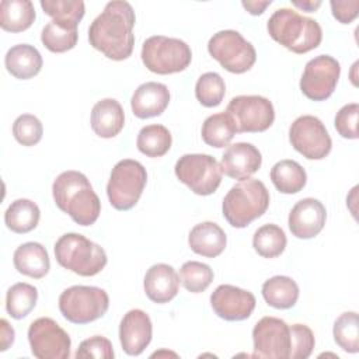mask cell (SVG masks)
Segmentation results:
<instances>
[{"label": "cell", "mask_w": 359, "mask_h": 359, "mask_svg": "<svg viewBox=\"0 0 359 359\" xmlns=\"http://www.w3.org/2000/svg\"><path fill=\"white\" fill-rule=\"evenodd\" d=\"M180 280L191 293H201L213 280V271L209 265L199 261H188L180 269Z\"/></svg>", "instance_id": "74e56055"}, {"label": "cell", "mask_w": 359, "mask_h": 359, "mask_svg": "<svg viewBox=\"0 0 359 359\" xmlns=\"http://www.w3.org/2000/svg\"><path fill=\"white\" fill-rule=\"evenodd\" d=\"M79 39L77 25L52 20L41 32V41L46 49L55 53L70 50L76 46Z\"/></svg>", "instance_id": "f546056e"}, {"label": "cell", "mask_w": 359, "mask_h": 359, "mask_svg": "<svg viewBox=\"0 0 359 359\" xmlns=\"http://www.w3.org/2000/svg\"><path fill=\"white\" fill-rule=\"evenodd\" d=\"M290 330V353L289 359H306L314 349V334L304 324L289 325Z\"/></svg>", "instance_id": "ab89813d"}, {"label": "cell", "mask_w": 359, "mask_h": 359, "mask_svg": "<svg viewBox=\"0 0 359 359\" xmlns=\"http://www.w3.org/2000/svg\"><path fill=\"white\" fill-rule=\"evenodd\" d=\"M42 123L35 115L22 114L13 123V135L22 146L36 144L42 139Z\"/></svg>", "instance_id": "f35d334b"}, {"label": "cell", "mask_w": 359, "mask_h": 359, "mask_svg": "<svg viewBox=\"0 0 359 359\" xmlns=\"http://www.w3.org/2000/svg\"><path fill=\"white\" fill-rule=\"evenodd\" d=\"M108 307V293L97 286H70L59 296V310L73 324L93 323L101 318Z\"/></svg>", "instance_id": "52a82bcc"}, {"label": "cell", "mask_w": 359, "mask_h": 359, "mask_svg": "<svg viewBox=\"0 0 359 359\" xmlns=\"http://www.w3.org/2000/svg\"><path fill=\"white\" fill-rule=\"evenodd\" d=\"M41 7L53 20L73 25H79L86 13L81 0H41Z\"/></svg>", "instance_id": "8d00e7d4"}, {"label": "cell", "mask_w": 359, "mask_h": 359, "mask_svg": "<svg viewBox=\"0 0 359 359\" xmlns=\"http://www.w3.org/2000/svg\"><path fill=\"white\" fill-rule=\"evenodd\" d=\"M151 320L147 313L140 309L129 310L119 324V341L122 349L130 355H140L151 341Z\"/></svg>", "instance_id": "ac0fdd59"}, {"label": "cell", "mask_w": 359, "mask_h": 359, "mask_svg": "<svg viewBox=\"0 0 359 359\" xmlns=\"http://www.w3.org/2000/svg\"><path fill=\"white\" fill-rule=\"evenodd\" d=\"M254 358L289 359L290 330L278 317H262L252 330Z\"/></svg>", "instance_id": "9a60e30c"}, {"label": "cell", "mask_w": 359, "mask_h": 359, "mask_svg": "<svg viewBox=\"0 0 359 359\" xmlns=\"http://www.w3.org/2000/svg\"><path fill=\"white\" fill-rule=\"evenodd\" d=\"M271 180L279 192L297 194L304 188L307 174L297 161L280 160L271 168Z\"/></svg>", "instance_id": "f1b7e54d"}, {"label": "cell", "mask_w": 359, "mask_h": 359, "mask_svg": "<svg viewBox=\"0 0 359 359\" xmlns=\"http://www.w3.org/2000/svg\"><path fill=\"white\" fill-rule=\"evenodd\" d=\"M36 300H38L36 287L25 282H18V283H14L7 290L6 310L13 318L21 320L34 310Z\"/></svg>", "instance_id": "d6a6232c"}, {"label": "cell", "mask_w": 359, "mask_h": 359, "mask_svg": "<svg viewBox=\"0 0 359 359\" xmlns=\"http://www.w3.org/2000/svg\"><path fill=\"white\" fill-rule=\"evenodd\" d=\"M334 341L337 345L349 353L359 351V323L356 311L342 313L334 323Z\"/></svg>", "instance_id": "e575fe53"}, {"label": "cell", "mask_w": 359, "mask_h": 359, "mask_svg": "<svg viewBox=\"0 0 359 359\" xmlns=\"http://www.w3.org/2000/svg\"><path fill=\"white\" fill-rule=\"evenodd\" d=\"M56 206L67 213L77 224L91 226L101 213V202L88 178L74 170L63 171L52 185Z\"/></svg>", "instance_id": "7a4b0ae2"}, {"label": "cell", "mask_w": 359, "mask_h": 359, "mask_svg": "<svg viewBox=\"0 0 359 359\" xmlns=\"http://www.w3.org/2000/svg\"><path fill=\"white\" fill-rule=\"evenodd\" d=\"M255 296L233 285H220L210 294L213 311L226 321H241L248 318L255 309Z\"/></svg>", "instance_id": "2e32d148"}, {"label": "cell", "mask_w": 359, "mask_h": 359, "mask_svg": "<svg viewBox=\"0 0 359 359\" xmlns=\"http://www.w3.org/2000/svg\"><path fill=\"white\" fill-rule=\"evenodd\" d=\"M226 112L231 116L237 133L264 132L275 119L272 102L261 95H237L230 100Z\"/></svg>", "instance_id": "8fae6325"}, {"label": "cell", "mask_w": 359, "mask_h": 359, "mask_svg": "<svg viewBox=\"0 0 359 359\" xmlns=\"http://www.w3.org/2000/svg\"><path fill=\"white\" fill-rule=\"evenodd\" d=\"M289 140L294 150L309 160L325 158L332 147V140L324 123L313 115H302L289 129Z\"/></svg>", "instance_id": "7c38bea8"}, {"label": "cell", "mask_w": 359, "mask_h": 359, "mask_svg": "<svg viewBox=\"0 0 359 359\" xmlns=\"http://www.w3.org/2000/svg\"><path fill=\"white\" fill-rule=\"evenodd\" d=\"M339 74L341 66L337 59L330 55H318L306 63L300 90L313 101H324L334 93Z\"/></svg>", "instance_id": "5bb4252c"}, {"label": "cell", "mask_w": 359, "mask_h": 359, "mask_svg": "<svg viewBox=\"0 0 359 359\" xmlns=\"http://www.w3.org/2000/svg\"><path fill=\"white\" fill-rule=\"evenodd\" d=\"M35 8L29 0H3L0 4V25L8 32L28 29L35 20Z\"/></svg>", "instance_id": "484cf974"}, {"label": "cell", "mask_w": 359, "mask_h": 359, "mask_svg": "<svg viewBox=\"0 0 359 359\" xmlns=\"http://www.w3.org/2000/svg\"><path fill=\"white\" fill-rule=\"evenodd\" d=\"M0 328H1V345H0V351H7L10 348V345H13L14 342V337H15V332H14V328L8 324V321L6 318H1L0 320Z\"/></svg>", "instance_id": "ee69618b"}, {"label": "cell", "mask_w": 359, "mask_h": 359, "mask_svg": "<svg viewBox=\"0 0 359 359\" xmlns=\"http://www.w3.org/2000/svg\"><path fill=\"white\" fill-rule=\"evenodd\" d=\"M140 56L143 65L157 74L182 72L192 60V52L187 42L164 35L147 38L143 42Z\"/></svg>", "instance_id": "8992f818"}, {"label": "cell", "mask_w": 359, "mask_h": 359, "mask_svg": "<svg viewBox=\"0 0 359 359\" xmlns=\"http://www.w3.org/2000/svg\"><path fill=\"white\" fill-rule=\"evenodd\" d=\"M327 219L325 206L314 198H304L292 208L287 219L292 234L297 238H313L324 227Z\"/></svg>", "instance_id": "e0dca14e"}, {"label": "cell", "mask_w": 359, "mask_h": 359, "mask_svg": "<svg viewBox=\"0 0 359 359\" xmlns=\"http://www.w3.org/2000/svg\"><path fill=\"white\" fill-rule=\"evenodd\" d=\"M262 296L271 307L286 310L296 304L299 299V286L292 278L276 275L264 282Z\"/></svg>", "instance_id": "4316f807"}, {"label": "cell", "mask_w": 359, "mask_h": 359, "mask_svg": "<svg viewBox=\"0 0 359 359\" xmlns=\"http://www.w3.org/2000/svg\"><path fill=\"white\" fill-rule=\"evenodd\" d=\"M55 257L60 266L80 276H94L107 265L104 248L77 233L60 236L55 243Z\"/></svg>", "instance_id": "5b68a950"}, {"label": "cell", "mask_w": 359, "mask_h": 359, "mask_svg": "<svg viewBox=\"0 0 359 359\" xmlns=\"http://www.w3.org/2000/svg\"><path fill=\"white\" fill-rule=\"evenodd\" d=\"M266 28L273 41L294 53L310 52L323 39V29L316 20L286 7L273 11Z\"/></svg>", "instance_id": "3957f363"}, {"label": "cell", "mask_w": 359, "mask_h": 359, "mask_svg": "<svg viewBox=\"0 0 359 359\" xmlns=\"http://www.w3.org/2000/svg\"><path fill=\"white\" fill-rule=\"evenodd\" d=\"M177 178L196 195L213 194L222 182V168L209 154H184L174 167Z\"/></svg>", "instance_id": "30bf717a"}, {"label": "cell", "mask_w": 359, "mask_h": 359, "mask_svg": "<svg viewBox=\"0 0 359 359\" xmlns=\"http://www.w3.org/2000/svg\"><path fill=\"white\" fill-rule=\"evenodd\" d=\"M332 15L341 24L352 22L359 13V0H349V1H330Z\"/></svg>", "instance_id": "7bdbcfd3"}, {"label": "cell", "mask_w": 359, "mask_h": 359, "mask_svg": "<svg viewBox=\"0 0 359 359\" xmlns=\"http://www.w3.org/2000/svg\"><path fill=\"white\" fill-rule=\"evenodd\" d=\"M13 262L20 273L34 279L43 278L50 268L46 248L35 241H28L17 247L13 255Z\"/></svg>", "instance_id": "d4e9b609"}, {"label": "cell", "mask_w": 359, "mask_h": 359, "mask_svg": "<svg viewBox=\"0 0 359 359\" xmlns=\"http://www.w3.org/2000/svg\"><path fill=\"white\" fill-rule=\"evenodd\" d=\"M208 50L223 69L236 74L245 73L257 60L252 43L234 29H223L213 34L208 42Z\"/></svg>", "instance_id": "9c48e42d"}, {"label": "cell", "mask_w": 359, "mask_h": 359, "mask_svg": "<svg viewBox=\"0 0 359 359\" xmlns=\"http://www.w3.org/2000/svg\"><path fill=\"white\" fill-rule=\"evenodd\" d=\"M261 151L251 143L238 142L230 144L220 161L222 172L234 180H247L261 167Z\"/></svg>", "instance_id": "d6986e66"}, {"label": "cell", "mask_w": 359, "mask_h": 359, "mask_svg": "<svg viewBox=\"0 0 359 359\" xmlns=\"http://www.w3.org/2000/svg\"><path fill=\"white\" fill-rule=\"evenodd\" d=\"M170 102L168 87L163 83L147 81L140 84L130 100L132 112L140 119L161 115Z\"/></svg>", "instance_id": "ffe728a7"}, {"label": "cell", "mask_w": 359, "mask_h": 359, "mask_svg": "<svg viewBox=\"0 0 359 359\" xmlns=\"http://www.w3.org/2000/svg\"><path fill=\"white\" fill-rule=\"evenodd\" d=\"M292 4L294 7H299L302 8L303 11H309V13H313L314 10H317L320 6H321V1L320 0H303V1H299V0H293Z\"/></svg>", "instance_id": "bcb514c9"}, {"label": "cell", "mask_w": 359, "mask_h": 359, "mask_svg": "<svg viewBox=\"0 0 359 359\" xmlns=\"http://www.w3.org/2000/svg\"><path fill=\"white\" fill-rule=\"evenodd\" d=\"M41 217V210L38 205L29 199H15L10 203L7 210L4 212V223L6 226L18 234L28 233L34 230Z\"/></svg>", "instance_id": "83f0119b"}, {"label": "cell", "mask_w": 359, "mask_h": 359, "mask_svg": "<svg viewBox=\"0 0 359 359\" xmlns=\"http://www.w3.org/2000/svg\"><path fill=\"white\" fill-rule=\"evenodd\" d=\"M268 206L269 192L264 182L255 178H247L230 188L223 198L222 210L230 226L243 229L261 217Z\"/></svg>", "instance_id": "277c9868"}, {"label": "cell", "mask_w": 359, "mask_h": 359, "mask_svg": "<svg viewBox=\"0 0 359 359\" xmlns=\"http://www.w3.org/2000/svg\"><path fill=\"white\" fill-rule=\"evenodd\" d=\"M358 115H359V104L351 102L344 105L335 115L334 125L337 132L345 139H358Z\"/></svg>", "instance_id": "60d3db41"}, {"label": "cell", "mask_w": 359, "mask_h": 359, "mask_svg": "<svg viewBox=\"0 0 359 359\" xmlns=\"http://www.w3.org/2000/svg\"><path fill=\"white\" fill-rule=\"evenodd\" d=\"M172 143L170 130L158 123L147 125L140 129L136 139V146L140 153L147 157H161L164 156Z\"/></svg>", "instance_id": "1f68e13d"}, {"label": "cell", "mask_w": 359, "mask_h": 359, "mask_svg": "<svg viewBox=\"0 0 359 359\" xmlns=\"http://www.w3.org/2000/svg\"><path fill=\"white\" fill-rule=\"evenodd\" d=\"M4 65L7 72L15 79L28 80L41 72L42 56L35 46L18 43L7 50Z\"/></svg>", "instance_id": "cb8c5ba5"}, {"label": "cell", "mask_w": 359, "mask_h": 359, "mask_svg": "<svg viewBox=\"0 0 359 359\" xmlns=\"http://www.w3.org/2000/svg\"><path fill=\"white\" fill-rule=\"evenodd\" d=\"M77 359L97 358V359H114L112 344L108 338L101 335H94L81 341L79 349L74 355Z\"/></svg>", "instance_id": "b9f144b4"}, {"label": "cell", "mask_w": 359, "mask_h": 359, "mask_svg": "<svg viewBox=\"0 0 359 359\" xmlns=\"http://www.w3.org/2000/svg\"><path fill=\"white\" fill-rule=\"evenodd\" d=\"M31 352L38 359H66L70 356L69 334L52 318L41 317L28 328Z\"/></svg>", "instance_id": "4fadbf2b"}, {"label": "cell", "mask_w": 359, "mask_h": 359, "mask_svg": "<svg viewBox=\"0 0 359 359\" xmlns=\"http://www.w3.org/2000/svg\"><path fill=\"white\" fill-rule=\"evenodd\" d=\"M271 0H264V1H261V0H244V1H241V4H243V7L250 13V14H252V15H258V14H262L264 11H265V8L268 7V6H271Z\"/></svg>", "instance_id": "f6af8a7d"}, {"label": "cell", "mask_w": 359, "mask_h": 359, "mask_svg": "<svg viewBox=\"0 0 359 359\" xmlns=\"http://www.w3.org/2000/svg\"><path fill=\"white\" fill-rule=\"evenodd\" d=\"M188 244L198 255L215 258L224 251L227 237L219 224L213 222H202L191 229Z\"/></svg>", "instance_id": "603a6c76"}, {"label": "cell", "mask_w": 359, "mask_h": 359, "mask_svg": "<svg viewBox=\"0 0 359 359\" xmlns=\"http://www.w3.org/2000/svg\"><path fill=\"white\" fill-rule=\"evenodd\" d=\"M147 182L146 168L136 160L125 158L118 161L109 175L107 184V195L109 203L116 210L132 209Z\"/></svg>", "instance_id": "ba28073f"}, {"label": "cell", "mask_w": 359, "mask_h": 359, "mask_svg": "<svg viewBox=\"0 0 359 359\" xmlns=\"http://www.w3.org/2000/svg\"><path fill=\"white\" fill-rule=\"evenodd\" d=\"M143 287L151 302L158 304L168 303L178 293L180 276L171 265L154 264L144 275Z\"/></svg>", "instance_id": "44dd1931"}, {"label": "cell", "mask_w": 359, "mask_h": 359, "mask_svg": "<svg viewBox=\"0 0 359 359\" xmlns=\"http://www.w3.org/2000/svg\"><path fill=\"white\" fill-rule=\"evenodd\" d=\"M135 11L128 1H109L88 28L90 45L112 60H125L135 45Z\"/></svg>", "instance_id": "6da1fadb"}, {"label": "cell", "mask_w": 359, "mask_h": 359, "mask_svg": "<svg viewBox=\"0 0 359 359\" xmlns=\"http://www.w3.org/2000/svg\"><path fill=\"white\" fill-rule=\"evenodd\" d=\"M201 133L206 144L220 149L229 146V143L237 133V129L231 116L227 112H219L205 119Z\"/></svg>", "instance_id": "4dcf8cb0"}, {"label": "cell", "mask_w": 359, "mask_h": 359, "mask_svg": "<svg viewBox=\"0 0 359 359\" xmlns=\"http://www.w3.org/2000/svg\"><path fill=\"white\" fill-rule=\"evenodd\" d=\"M125 125L122 105L115 98H104L91 109V129L104 139L115 137Z\"/></svg>", "instance_id": "7402d4cb"}, {"label": "cell", "mask_w": 359, "mask_h": 359, "mask_svg": "<svg viewBox=\"0 0 359 359\" xmlns=\"http://www.w3.org/2000/svg\"><path fill=\"white\" fill-rule=\"evenodd\" d=\"M286 234L276 224H264L252 236L254 250L264 258H275L286 248Z\"/></svg>", "instance_id": "836d02e7"}, {"label": "cell", "mask_w": 359, "mask_h": 359, "mask_svg": "<svg viewBox=\"0 0 359 359\" xmlns=\"http://www.w3.org/2000/svg\"><path fill=\"white\" fill-rule=\"evenodd\" d=\"M226 94V86L219 73L208 72L203 73L195 86L196 100L208 108L217 107Z\"/></svg>", "instance_id": "d590c367"}]
</instances>
